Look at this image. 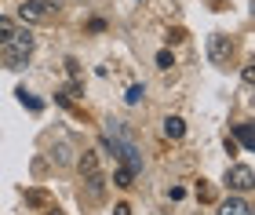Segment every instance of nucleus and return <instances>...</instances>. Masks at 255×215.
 <instances>
[{
  "mask_svg": "<svg viewBox=\"0 0 255 215\" xmlns=\"http://www.w3.org/2000/svg\"><path fill=\"white\" fill-rule=\"evenodd\" d=\"M33 48H37L33 33H29V29H22V33H18V29H15V37H11L4 48H0V51H4V66H7V70H22V66L29 62Z\"/></svg>",
  "mask_w": 255,
  "mask_h": 215,
  "instance_id": "obj_1",
  "label": "nucleus"
},
{
  "mask_svg": "<svg viewBox=\"0 0 255 215\" xmlns=\"http://www.w3.org/2000/svg\"><path fill=\"white\" fill-rule=\"evenodd\" d=\"M59 7H62V0H26V4L18 7V18L29 22V26H37V22L55 18V15H59Z\"/></svg>",
  "mask_w": 255,
  "mask_h": 215,
  "instance_id": "obj_2",
  "label": "nucleus"
},
{
  "mask_svg": "<svg viewBox=\"0 0 255 215\" xmlns=\"http://www.w3.org/2000/svg\"><path fill=\"white\" fill-rule=\"evenodd\" d=\"M208 59H212L215 66H226L230 59H234V40L223 37V33H212V37H208Z\"/></svg>",
  "mask_w": 255,
  "mask_h": 215,
  "instance_id": "obj_3",
  "label": "nucleus"
},
{
  "mask_svg": "<svg viewBox=\"0 0 255 215\" xmlns=\"http://www.w3.org/2000/svg\"><path fill=\"white\" fill-rule=\"evenodd\" d=\"M226 183H230V190H234V194H248V190L255 186V175H252L248 164H234V168L226 172Z\"/></svg>",
  "mask_w": 255,
  "mask_h": 215,
  "instance_id": "obj_4",
  "label": "nucleus"
},
{
  "mask_svg": "<svg viewBox=\"0 0 255 215\" xmlns=\"http://www.w3.org/2000/svg\"><path fill=\"white\" fill-rule=\"evenodd\" d=\"M219 215H252V205L245 197H226L223 205H219Z\"/></svg>",
  "mask_w": 255,
  "mask_h": 215,
  "instance_id": "obj_5",
  "label": "nucleus"
},
{
  "mask_svg": "<svg viewBox=\"0 0 255 215\" xmlns=\"http://www.w3.org/2000/svg\"><path fill=\"white\" fill-rule=\"evenodd\" d=\"M84 183H88V197L91 201H102V194H106V179H102V172L84 175Z\"/></svg>",
  "mask_w": 255,
  "mask_h": 215,
  "instance_id": "obj_6",
  "label": "nucleus"
},
{
  "mask_svg": "<svg viewBox=\"0 0 255 215\" xmlns=\"http://www.w3.org/2000/svg\"><path fill=\"white\" fill-rule=\"evenodd\" d=\"M77 168H80V175H95L99 172V153L95 150H84V153H80V161H77Z\"/></svg>",
  "mask_w": 255,
  "mask_h": 215,
  "instance_id": "obj_7",
  "label": "nucleus"
},
{
  "mask_svg": "<svg viewBox=\"0 0 255 215\" xmlns=\"http://www.w3.org/2000/svg\"><path fill=\"white\" fill-rule=\"evenodd\" d=\"M164 135L168 139H182V135H186V120L182 117H168L164 120Z\"/></svg>",
  "mask_w": 255,
  "mask_h": 215,
  "instance_id": "obj_8",
  "label": "nucleus"
},
{
  "mask_svg": "<svg viewBox=\"0 0 255 215\" xmlns=\"http://www.w3.org/2000/svg\"><path fill=\"white\" fill-rule=\"evenodd\" d=\"M131 179H135V172H131V168H117V172H113V183H117L121 190H128V186H131Z\"/></svg>",
  "mask_w": 255,
  "mask_h": 215,
  "instance_id": "obj_9",
  "label": "nucleus"
},
{
  "mask_svg": "<svg viewBox=\"0 0 255 215\" xmlns=\"http://www.w3.org/2000/svg\"><path fill=\"white\" fill-rule=\"evenodd\" d=\"M237 142L245 146V150H252L255 139H252V124H237Z\"/></svg>",
  "mask_w": 255,
  "mask_h": 215,
  "instance_id": "obj_10",
  "label": "nucleus"
},
{
  "mask_svg": "<svg viewBox=\"0 0 255 215\" xmlns=\"http://www.w3.org/2000/svg\"><path fill=\"white\" fill-rule=\"evenodd\" d=\"M11 37H15V22H11V18H0V48H4Z\"/></svg>",
  "mask_w": 255,
  "mask_h": 215,
  "instance_id": "obj_11",
  "label": "nucleus"
},
{
  "mask_svg": "<svg viewBox=\"0 0 255 215\" xmlns=\"http://www.w3.org/2000/svg\"><path fill=\"white\" fill-rule=\"evenodd\" d=\"M142 95H146V88H142V84H131L124 99H128V106H138V103H142Z\"/></svg>",
  "mask_w": 255,
  "mask_h": 215,
  "instance_id": "obj_12",
  "label": "nucleus"
},
{
  "mask_svg": "<svg viewBox=\"0 0 255 215\" xmlns=\"http://www.w3.org/2000/svg\"><path fill=\"white\" fill-rule=\"evenodd\" d=\"M69 153H73V150H69L66 142H59V146H55V153H51V157H55V161H59V164H69V161H73V157H69Z\"/></svg>",
  "mask_w": 255,
  "mask_h": 215,
  "instance_id": "obj_13",
  "label": "nucleus"
},
{
  "mask_svg": "<svg viewBox=\"0 0 255 215\" xmlns=\"http://www.w3.org/2000/svg\"><path fill=\"white\" fill-rule=\"evenodd\" d=\"M157 66H160V70H171V66H175V55H171L168 48H164V51H157Z\"/></svg>",
  "mask_w": 255,
  "mask_h": 215,
  "instance_id": "obj_14",
  "label": "nucleus"
},
{
  "mask_svg": "<svg viewBox=\"0 0 255 215\" xmlns=\"http://www.w3.org/2000/svg\"><path fill=\"white\" fill-rule=\"evenodd\" d=\"M26 201H29V205H48V194H44V190H29V194H26Z\"/></svg>",
  "mask_w": 255,
  "mask_h": 215,
  "instance_id": "obj_15",
  "label": "nucleus"
},
{
  "mask_svg": "<svg viewBox=\"0 0 255 215\" xmlns=\"http://www.w3.org/2000/svg\"><path fill=\"white\" fill-rule=\"evenodd\" d=\"M182 40H186V33H182V29H171L168 33V44H182Z\"/></svg>",
  "mask_w": 255,
  "mask_h": 215,
  "instance_id": "obj_16",
  "label": "nucleus"
},
{
  "mask_svg": "<svg viewBox=\"0 0 255 215\" xmlns=\"http://www.w3.org/2000/svg\"><path fill=\"white\" fill-rule=\"evenodd\" d=\"M197 197H201V201H212V186H197Z\"/></svg>",
  "mask_w": 255,
  "mask_h": 215,
  "instance_id": "obj_17",
  "label": "nucleus"
},
{
  "mask_svg": "<svg viewBox=\"0 0 255 215\" xmlns=\"http://www.w3.org/2000/svg\"><path fill=\"white\" fill-rule=\"evenodd\" d=\"M18 95H22V103H26V106H29V109H40V103H37V99H29V95H26V92H18Z\"/></svg>",
  "mask_w": 255,
  "mask_h": 215,
  "instance_id": "obj_18",
  "label": "nucleus"
},
{
  "mask_svg": "<svg viewBox=\"0 0 255 215\" xmlns=\"http://www.w3.org/2000/svg\"><path fill=\"white\" fill-rule=\"evenodd\" d=\"M128 212H131L128 205H117V208H113V215H128Z\"/></svg>",
  "mask_w": 255,
  "mask_h": 215,
  "instance_id": "obj_19",
  "label": "nucleus"
}]
</instances>
